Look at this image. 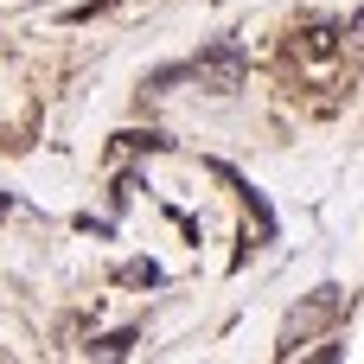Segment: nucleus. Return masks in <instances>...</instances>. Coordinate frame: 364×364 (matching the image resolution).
<instances>
[{"instance_id":"obj_5","label":"nucleus","mask_w":364,"mask_h":364,"mask_svg":"<svg viewBox=\"0 0 364 364\" xmlns=\"http://www.w3.org/2000/svg\"><path fill=\"white\" fill-rule=\"evenodd\" d=\"M128 346H134V333H109V339L90 346V358H128Z\"/></svg>"},{"instance_id":"obj_4","label":"nucleus","mask_w":364,"mask_h":364,"mask_svg":"<svg viewBox=\"0 0 364 364\" xmlns=\"http://www.w3.org/2000/svg\"><path fill=\"white\" fill-rule=\"evenodd\" d=\"M122 282L128 288H160V262H122Z\"/></svg>"},{"instance_id":"obj_1","label":"nucleus","mask_w":364,"mask_h":364,"mask_svg":"<svg viewBox=\"0 0 364 364\" xmlns=\"http://www.w3.org/2000/svg\"><path fill=\"white\" fill-rule=\"evenodd\" d=\"M339 314H346V288H333V282H326V288H314V294L288 314V326H282V346H275V352H282V358H294V352H301L307 339H320Z\"/></svg>"},{"instance_id":"obj_6","label":"nucleus","mask_w":364,"mask_h":364,"mask_svg":"<svg viewBox=\"0 0 364 364\" xmlns=\"http://www.w3.org/2000/svg\"><path fill=\"white\" fill-rule=\"evenodd\" d=\"M346 38H358V45H364V6L352 13V26H346Z\"/></svg>"},{"instance_id":"obj_2","label":"nucleus","mask_w":364,"mask_h":364,"mask_svg":"<svg viewBox=\"0 0 364 364\" xmlns=\"http://www.w3.org/2000/svg\"><path fill=\"white\" fill-rule=\"evenodd\" d=\"M186 77H192L198 90H211V96H237L243 77H250V58H243L237 38H218V45H205V51L186 64Z\"/></svg>"},{"instance_id":"obj_3","label":"nucleus","mask_w":364,"mask_h":364,"mask_svg":"<svg viewBox=\"0 0 364 364\" xmlns=\"http://www.w3.org/2000/svg\"><path fill=\"white\" fill-rule=\"evenodd\" d=\"M294 51H307V58H320V64H326V58L339 51V26H326V19H307V26L294 32Z\"/></svg>"}]
</instances>
